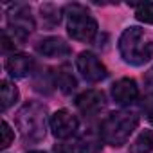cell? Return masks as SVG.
<instances>
[{"mask_svg": "<svg viewBox=\"0 0 153 153\" xmlns=\"http://www.w3.org/2000/svg\"><path fill=\"white\" fill-rule=\"evenodd\" d=\"M103 139L101 135L94 133V131H88L85 133L79 142H78V153H99L101 148H103Z\"/></svg>", "mask_w": 153, "mask_h": 153, "instance_id": "obj_13", "label": "cell"}, {"mask_svg": "<svg viewBox=\"0 0 153 153\" xmlns=\"http://www.w3.org/2000/svg\"><path fill=\"white\" fill-rule=\"evenodd\" d=\"M135 18L144 24H153V2H144L135 6Z\"/></svg>", "mask_w": 153, "mask_h": 153, "instance_id": "obj_17", "label": "cell"}, {"mask_svg": "<svg viewBox=\"0 0 153 153\" xmlns=\"http://www.w3.org/2000/svg\"><path fill=\"white\" fill-rule=\"evenodd\" d=\"M7 24H9V31H11V34H13L18 42H24V40L34 31V27H36L34 18H33L29 7L24 6V4L9 6Z\"/></svg>", "mask_w": 153, "mask_h": 153, "instance_id": "obj_5", "label": "cell"}, {"mask_svg": "<svg viewBox=\"0 0 153 153\" xmlns=\"http://www.w3.org/2000/svg\"><path fill=\"white\" fill-rule=\"evenodd\" d=\"M153 149V131L144 130L139 133V137L130 144V153H149Z\"/></svg>", "mask_w": 153, "mask_h": 153, "instance_id": "obj_14", "label": "cell"}, {"mask_svg": "<svg viewBox=\"0 0 153 153\" xmlns=\"http://www.w3.org/2000/svg\"><path fill=\"white\" fill-rule=\"evenodd\" d=\"M16 42H18V40H16L15 36H9L7 29L2 31V51H4V52L15 51V49H16Z\"/></svg>", "mask_w": 153, "mask_h": 153, "instance_id": "obj_19", "label": "cell"}, {"mask_svg": "<svg viewBox=\"0 0 153 153\" xmlns=\"http://www.w3.org/2000/svg\"><path fill=\"white\" fill-rule=\"evenodd\" d=\"M119 52L130 65H144L153 58V38L140 27H128L119 38Z\"/></svg>", "mask_w": 153, "mask_h": 153, "instance_id": "obj_1", "label": "cell"}, {"mask_svg": "<svg viewBox=\"0 0 153 153\" xmlns=\"http://www.w3.org/2000/svg\"><path fill=\"white\" fill-rule=\"evenodd\" d=\"M148 119H149V123H151V124H153V110H151V112H149V115H148Z\"/></svg>", "mask_w": 153, "mask_h": 153, "instance_id": "obj_23", "label": "cell"}, {"mask_svg": "<svg viewBox=\"0 0 153 153\" xmlns=\"http://www.w3.org/2000/svg\"><path fill=\"white\" fill-rule=\"evenodd\" d=\"M137 126H139L137 114H131V112H114V114H110L101 123L99 135H101L105 144L114 146V148H121L123 144L128 142L130 135L135 131Z\"/></svg>", "mask_w": 153, "mask_h": 153, "instance_id": "obj_3", "label": "cell"}, {"mask_svg": "<svg viewBox=\"0 0 153 153\" xmlns=\"http://www.w3.org/2000/svg\"><path fill=\"white\" fill-rule=\"evenodd\" d=\"M54 87V74L51 72H43V74H36V78H34V88L38 92H45L49 94Z\"/></svg>", "mask_w": 153, "mask_h": 153, "instance_id": "obj_16", "label": "cell"}, {"mask_svg": "<svg viewBox=\"0 0 153 153\" xmlns=\"http://www.w3.org/2000/svg\"><path fill=\"white\" fill-rule=\"evenodd\" d=\"M11 142H13V130H11L9 124L4 121V123H2V144H0V148L6 149Z\"/></svg>", "mask_w": 153, "mask_h": 153, "instance_id": "obj_20", "label": "cell"}, {"mask_svg": "<svg viewBox=\"0 0 153 153\" xmlns=\"http://www.w3.org/2000/svg\"><path fill=\"white\" fill-rule=\"evenodd\" d=\"M144 87H146V92L149 94V96H153V67L146 72V76H144Z\"/></svg>", "mask_w": 153, "mask_h": 153, "instance_id": "obj_21", "label": "cell"}, {"mask_svg": "<svg viewBox=\"0 0 153 153\" xmlns=\"http://www.w3.org/2000/svg\"><path fill=\"white\" fill-rule=\"evenodd\" d=\"M112 97H114V101L117 105L130 106L139 97V87H137V83L133 79L123 78V79H119V81L114 83V87H112Z\"/></svg>", "mask_w": 153, "mask_h": 153, "instance_id": "obj_9", "label": "cell"}, {"mask_svg": "<svg viewBox=\"0 0 153 153\" xmlns=\"http://www.w3.org/2000/svg\"><path fill=\"white\" fill-rule=\"evenodd\" d=\"M54 85L63 92V94H70L74 88H76V78H74V74L70 70L68 65H61L56 68L54 72Z\"/></svg>", "mask_w": 153, "mask_h": 153, "instance_id": "obj_12", "label": "cell"}, {"mask_svg": "<svg viewBox=\"0 0 153 153\" xmlns=\"http://www.w3.org/2000/svg\"><path fill=\"white\" fill-rule=\"evenodd\" d=\"M76 65H78V70L81 72V76L90 83H99L108 76V70L101 63V59L94 52H88V51H85L78 56Z\"/></svg>", "mask_w": 153, "mask_h": 153, "instance_id": "obj_6", "label": "cell"}, {"mask_svg": "<svg viewBox=\"0 0 153 153\" xmlns=\"http://www.w3.org/2000/svg\"><path fill=\"white\" fill-rule=\"evenodd\" d=\"M29 153H45V151H29Z\"/></svg>", "mask_w": 153, "mask_h": 153, "instance_id": "obj_24", "label": "cell"}, {"mask_svg": "<svg viewBox=\"0 0 153 153\" xmlns=\"http://www.w3.org/2000/svg\"><path fill=\"white\" fill-rule=\"evenodd\" d=\"M67 16V31L68 34L83 43H90L97 34V22L90 15V11L81 4H68L65 7Z\"/></svg>", "mask_w": 153, "mask_h": 153, "instance_id": "obj_4", "label": "cell"}, {"mask_svg": "<svg viewBox=\"0 0 153 153\" xmlns=\"http://www.w3.org/2000/svg\"><path fill=\"white\" fill-rule=\"evenodd\" d=\"M47 106L38 101L25 103L16 114V128L24 140L40 142L47 131Z\"/></svg>", "mask_w": 153, "mask_h": 153, "instance_id": "obj_2", "label": "cell"}, {"mask_svg": "<svg viewBox=\"0 0 153 153\" xmlns=\"http://www.w3.org/2000/svg\"><path fill=\"white\" fill-rule=\"evenodd\" d=\"M54 153H74V149L68 144H56L54 146Z\"/></svg>", "mask_w": 153, "mask_h": 153, "instance_id": "obj_22", "label": "cell"}, {"mask_svg": "<svg viewBox=\"0 0 153 153\" xmlns=\"http://www.w3.org/2000/svg\"><path fill=\"white\" fill-rule=\"evenodd\" d=\"M34 67H36L34 59L29 54H13L6 61V70L9 72L11 78H16V79L31 76L34 72Z\"/></svg>", "mask_w": 153, "mask_h": 153, "instance_id": "obj_10", "label": "cell"}, {"mask_svg": "<svg viewBox=\"0 0 153 153\" xmlns=\"http://www.w3.org/2000/svg\"><path fill=\"white\" fill-rule=\"evenodd\" d=\"M16 101H18V88L11 81L4 79L2 81V112L11 108Z\"/></svg>", "mask_w": 153, "mask_h": 153, "instance_id": "obj_15", "label": "cell"}, {"mask_svg": "<svg viewBox=\"0 0 153 153\" xmlns=\"http://www.w3.org/2000/svg\"><path fill=\"white\" fill-rule=\"evenodd\" d=\"M36 51L45 56V58H65L70 54V47L65 40L58 38V36H49V38H43L38 45H36Z\"/></svg>", "mask_w": 153, "mask_h": 153, "instance_id": "obj_11", "label": "cell"}, {"mask_svg": "<svg viewBox=\"0 0 153 153\" xmlns=\"http://www.w3.org/2000/svg\"><path fill=\"white\" fill-rule=\"evenodd\" d=\"M51 130H52V135L56 139H68L72 135H76L79 128V121L76 115H72L68 110H58L52 114L51 121Z\"/></svg>", "mask_w": 153, "mask_h": 153, "instance_id": "obj_7", "label": "cell"}, {"mask_svg": "<svg viewBox=\"0 0 153 153\" xmlns=\"http://www.w3.org/2000/svg\"><path fill=\"white\" fill-rule=\"evenodd\" d=\"M42 18L49 24V25H58L59 20H61V15H59V9L52 4H45L42 6Z\"/></svg>", "mask_w": 153, "mask_h": 153, "instance_id": "obj_18", "label": "cell"}, {"mask_svg": "<svg viewBox=\"0 0 153 153\" xmlns=\"http://www.w3.org/2000/svg\"><path fill=\"white\" fill-rule=\"evenodd\" d=\"M76 106L87 117H96L106 108V97L101 90H85L76 97Z\"/></svg>", "mask_w": 153, "mask_h": 153, "instance_id": "obj_8", "label": "cell"}]
</instances>
